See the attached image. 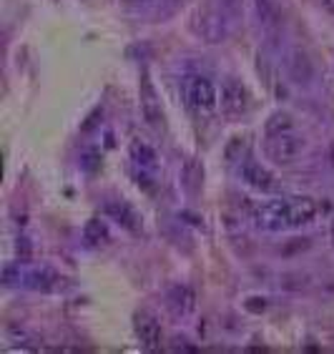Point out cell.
<instances>
[{"label":"cell","instance_id":"1","mask_svg":"<svg viewBox=\"0 0 334 354\" xmlns=\"http://www.w3.org/2000/svg\"><path fill=\"white\" fill-rule=\"evenodd\" d=\"M317 214H319V206L314 198H277L257 206L254 221L266 232H284V229L309 224Z\"/></svg>","mask_w":334,"mask_h":354},{"label":"cell","instance_id":"2","mask_svg":"<svg viewBox=\"0 0 334 354\" xmlns=\"http://www.w3.org/2000/svg\"><path fill=\"white\" fill-rule=\"evenodd\" d=\"M184 101L194 116L206 118L219 109V91L206 75H191L184 83Z\"/></svg>","mask_w":334,"mask_h":354},{"label":"cell","instance_id":"3","mask_svg":"<svg viewBox=\"0 0 334 354\" xmlns=\"http://www.w3.org/2000/svg\"><path fill=\"white\" fill-rule=\"evenodd\" d=\"M239 18V8L234 0H224L221 8L216 10H209V13L201 18V33L209 43H219L224 41L226 35L232 33L234 23Z\"/></svg>","mask_w":334,"mask_h":354},{"label":"cell","instance_id":"4","mask_svg":"<svg viewBox=\"0 0 334 354\" xmlns=\"http://www.w3.org/2000/svg\"><path fill=\"white\" fill-rule=\"evenodd\" d=\"M304 146H307V141H304L299 133L286 131V133H279V136H266L264 151L274 164L286 166V164H294V161L301 156Z\"/></svg>","mask_w":334,"mask_h":354},{"label":"cell","instance_id":"5","mask_svg":"<svg viewBox=\"0 0 334 354\" xmlns=\"http://www.w3.org/2000/svg\"><path fill=\"white\" fill-rule=\"evenodd\" d=\"M246 106H249L246 86L239 78H226L221 83V93H219V109L224 111L226 116H239L246 111Z\"/></svg>","mask_w":334,"mask_h":354},{"label":"cell","instance_id":"6","mask_svg":"<svg viewBox=\"0 0 334 354\" xmlns=\"http://www.w3.org/2000/svg\"><path fill=\"white\" fill-rule=\"evenodd\" d=\"M239 178H241L246 186L261 191V194L277 191V178H274V174L266 169V166H261L259 161H254V158H244V161H241V166H239Z\"/></svg>","mask_w":334,"mask_h":354},{"label":"cell","instance_id":"7","mask_svg":"<svg viewBox=\"0 0 334 354\" xmlns=\"http://www.w3.org/2000/svg\"><path fill=\"white\" fill-rule=\"evenodd\" d=\"M141 113H143V118H146V123H149V126H154V129H158V126H161V121H164V113H161V101H158L156 88L151 86L149 75H146V73L141 75Z\"/></svg>","mask_w":334,"mask_h":354},{"label":"cell","instance_id":"8","mask_svg":"<svg viewBox=\"0 0 334 354\" xmlns=\"http://www.w3.org/2000/svg\"><path fill=\"white\" fill-rule=\"evenodd\" d=\"M284 66H286V75L292 78V83H297V86H309L312 83L314 66L304 50H292V53L286 55Z\"/></svg>","mask_w":334,"mask_h":354},{"label":"cell","instance_id":"9","mask_svg":"<svg viewBox=\"0 0 334 354\" xmlns=\"http://www.w3.org/2000/svg\"><path fill=\"white\" fill-rule=\"evenodd\" d=\"M136 337L141 342L143 349H158L161 347V324L156 322V317L141 312L136 314Z\"/></svg>","mask_w":334,"mask_h":354},{"label":"cell","instance_id":"10","mask_svg":"<svg viewBox=\"0 0 334 354\" xmlns=\"http://www.w3.org/2000/svg\"><path fill=\"white\" fill-rule=\"evenodd\" d=\"M103 214L109 218H113L116 224H121L123 229H129V232L133 234L141 232V218H138V214L126 201H106L103 204Z\"/></svg>","mask_w":334,"mask_h":354},{"label":"cell","instance_id":"11","mask_svg":"<svg viewBox=\"0 0 334 354\" xmlns=\"http://www.w3.org/2000/svg\"><path fill=\"white\" fill-rule=\"evenodd\" d=\"M166 304H169L174 317H189L194 312V307H196V294H194L191 286L176 284L169 292V297H166Z\"/></svg>","mask_w":334,"mask_h":354},{"label":"cell","instance_id":"12","mask_svg":"<svg viewBox=\"0 0 334 354\" xmlns=\"http://www.w3.org/2000/svg\"><path fill=\"white\" fill-rule=\"evenodd\" d=\"M254 10L259 18V26L266 35H277L281 30V10L274 0H254Z\"/></svg>","mask_w":334,"mask_h":354},{"label":"cell","instance_id":"13","mask_svg":"<svg viewBox=\"0 0 334 354\" xmlns=\"http://www.w3.org/2000/svg\"><path fill=\"white\" fill-rule=\"evenodd\" d=\"M131 161L141 166V171H154L156 169V151L141 141H133L131 143Z\"/></svg>","mask_w":334,"mask_h":354},{"label":"cell","instance_id":"14","mask_svg":"<svg viewBox=\"0 0 334 354\" xmlns=\"http://www.w3.org/2000/svg\"><path fill=\"white\" fill-rule=\"evenodd\" d=\"M58 281H61V277L53 269H48V266H43L41 272H33L28 277V286L35 289V292H53L55 286H58Z\"/></svg>","mask_w":334,"mask_h":354},{"label":"cell","instance_id":"15","mask_svg":"<svg viewBox=\"0 0 334 354\" xmlns=\"http://www.w3.org/2000/svg\"><path fill=\"white\" fill-rule=\"evenodd\" d=\"M201 178H204V169L191 158V161H186L184 171H181V184H184V189L189 191V194H196L198 186H201Z\"/></svg>","mask_w":334,"mask_h":354},{"label":"cell","instance_id":"16","mask_svg":"<svg viewBox=\"0 0 334 354\" xmlns=\"http://www.w3.org/2000/svg\"><path fill=\"white\" fill-rule=\"evenodd\" d=\"M264 131H266V136H279V133H286V131H294L292 116L284 113V111L274 113V116H269V121H266Z\"/></svg>","mask_w":334,"mask_h":354},{"label":"cell","instance_id":"17","mask_svg":"<svg viewBox=\"0 0 334 354\" xmlns=\"http://www.w3.org/2000/svg\"><path fill=\"white\" fill-rule=\"evenodd\" d=\"M83 234H86V241H91V244L109 241V229H106V224L98 221V218H91L89 224H86V229H83Z\"/></svg>","mask_w":334,"mask_h":354},{"label":"cell","instance_id":"18","mask_svg":"<svg viewBox=\"0 0 334 354\" xmlns=\"http://www.w3.org/2000/svg\"><path fill=\"white\" fill-rule=\"evenodd\" d=\"M95 166H98V156H95V153H86V156H83V169L93 171Z\"/></svg>","mask_w":334,"mask_h":354},{"label":"cell","instance_id":"19","mask_svg":"<svg viewBox=\"0 0 334 354\" xmlns=\"http://www.w3.org/2000/svg\"><path fill=\"white\" fill-rule=\"evenodd\" d=\"M126 3H129L131 8H141V10H143V8H151V6H156L158 0H126Z\"/></svg>","mask_w":334,"mask_h":354},{"label":"cell","instance_id":"20","mask_svg":"<svg viewBox=\"0 0 334 354\" xmlns=\"http://www.w3.org/2000/svg\"><path fill=\"white\" fill-rule=\"evenodd\" d=\"M18 254H23V259H26L28 254H30V246H28L26 239H21V244H18Z\"/></svg>","mask_w":334,"mask_h":354},{"label":"cell","instance_id":"21","mask_svg":"<svg viewBox=\"0 0 334 354\" xmlns=\"http://www.w3.org/2000/svg\"><path fill=\"white\" fill-rule=\"evenodd\" d=\"M332 239H334V221H332Z\"/></svg>","mask_w":334,"mask_h":354}]
</instances>
